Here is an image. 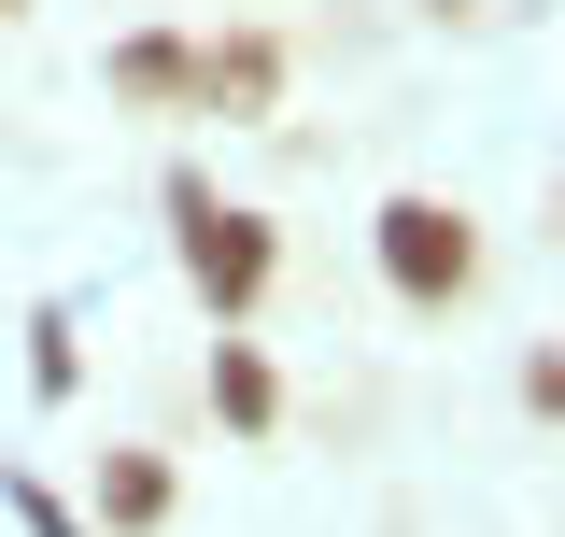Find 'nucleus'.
Segmentation results:
<instances>
[{
    "label": "nucleus",
    "instance_id": "1",
    "mask_svg": "<svg viewBox=\"0 0 565 537\" xmlns=\"http://www.w3.org/2000/svg\"><path fill=\"white\" fill-rule=\"evenodd\" d=\"M170 255H184V283H199V312H212V326H255V297L282 283V241H269V212L212 199L199 170H170Z\"/></svg>",
    "mask_w": 565,
    "mask_h": 537
},
{
    "label": "nucleus",
    "instance_id": "2",
    "mask_svg": "<svg viewBox=\"0 0 565 537\" xmlns=\"http://www.w3.org/2000/svg\"><path fill=\"white\" fill-rule=\"evenodd\" d=\"M367 241H382V283H396L411 312H452V297L481 283V227H467L452 199H382Z\"/></svg>",
    "mask_w": 565,
    "mask_h": 537
},
{
    "label": "nucleus",
    "instance_id": "3",
    "mask_svg": "<svg viewBox=\"0 0 565 537\" xmlns=\"http://www.w3.org/2000/svg\"><path fill=\"white\" fill-rule=\"evenodd\" d=\"M184 99H199V114H226V128H255V114L282 99V43H269V29L199 43V57H184Z\"/></svg>",
    "mask_w": 565,
    "mask_h": 537
},
{
    "label": "nucleus",
    "instance_id": "4",
    "mask_svg": "<svg viewBox=\"0 0 565 537\" xmlns=\"http://www.w3.org/2000/svg\"><path fill=\"white\" fill-rule=\"evenodd\" d=\"M212 410H226L241 439H269V424H282V382H269V354H255V339H241V326L212 339Z\"/></svg>",
    "mask_w": 565,
    "mask_h": 537
},
{
    "label": "nucleus",
    "instance_id": "5",
    "mask_svg": "<svg viewBox=\"0 0 565 537\" xmlns=\"http://www.w3.org/2000/svg\"><path fill=\"white\" fill-rule=\"evenodd\" d=\"M184 57H199V43L128 29V43H114V99H141V114H184Z\"/></svg>",
    "mask_w": 565,
    "mask_h": 537
},
{
    "label": "nucleus",
    "instance_id": "6",
    "mask_svg": "<svg viewBox=\"0 0 565 537\" xmlns=\"http://www.w3.org/2000/svg\"><path fill=\"white\" fill-rule=\"evenodd\" d=\"M99 524L156 537V524H170V467H156V453H99Z\"/></svg>",
    "mask_w": 565,
    "mask_h": 537
},
{
    "label": "nucleus",
    "instance_id": "7",
    "mask_svg": "<svg viewBox=\"0 0 565 537\" xmlns=\"http://www.w3.org/2000/svg\"><path fill=\"white\" fill-rule=\"evenodd\" d=\"M29 382H43V397H71V382H85V339H71V312H43V326H29Z\"/></svg>",
    "mask_w": 565,
    "mask_h": 537
},
{
    "label": "nucleus",
    "instance_id": "8",
    "mask_svg": "<svg viewBox=\"0 0 565 537\" xmlns=\"http://www.w3.org/2000/svg\"><path fill=\"white\" fill-rule=\"evenodd\" d=\"M0 509H14V524H29V537H85V524H71V509H57V495H43V481H29V467H0Z\"/></svg>",
    "mask_w": 565,
    "mask_h": 537
},
{
    "label": "nucleus",
    "instance_id": "9",
    "mask_svg": "<svg viewBox=\"0 0 565 537\" xmlns=\"http://www.w3.org/2000/svg\"><path fill=\"white\" fill-rule=\"evenodd\" d=\"M0 14H29V0H0Z\"/></svg>",
    "mask_w": 565,
    "mask_h": 537
}]
</instances>
